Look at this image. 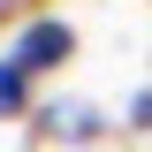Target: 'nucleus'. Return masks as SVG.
<instances>
[{
    "label": "nucleus",
    "instance_id": "obj_2",
    "mask_svg": "<svg viewBox=\"0 0 152 152\" xmlns=\"http://www.w3.org/2000/svg\"><path fill=\"white\" fill-rule=\"evenodd\" d=\"M23 129H31V145H99L114 122H107V107H99V99L61 91V99H38V114L23 122Z\"/></svg>",
    "mask_w": 152,
    "mask_h": 152
},
{
    "label": "nucleus",
    "instance_id": "obj_4",
    "mask_svg": "<svg viewBox=\"0 0 152 152\" xmlns=\"http://www.w3.org/2000/svg\"><path fill=\"white\" fill-rule=\"evenodd\" d=\"M122 129H129V137H152V84H137V91H129V107H122Z\"/></svg>",
    "mask_w": 152,
    "mask_h": 152
},
{
    "label": "nucleus",
    "instance_id": "obj_1",
    "mask_svg": "<svg viewBox=\"0 0 152 152\" xmlns=\"http://www.w3.org/2000/svg\"><path fill=\"white\" fill-rule=\"evenodd\" d=\"M0 53L15 61L31 84H38V76H61V69L76 61V23H69V15H31V23H15V38H8Z\"/></svg>",
    "mask_w": 152,
    "mask_h": 152
},
{
    "label": "nucleus",
    "instance_id": "obj_3",
    "mask_svg": "<svg viewBox=\"0 0 152 152\" xmlns=\"http://www.w3.org/2000/svg\"><path fill=\"white\" fill-rule=\"evenodd\" d=\"M31 114H38V84L0 53V129H8V122H31Z\"/></svg>",
    "mask_w": 152,
    "mask_h": 152
},
{
    "label": "nucleus",
    "instance_id": "obj_5",
    "mask_svg": "<svg viewBox=\"0 0 152 152\" xmlns=\"http://www.w3.org/2000/svg\"><path fill=\"white\" fill-rule=\"evenodd\" d=\"M8 8H15V0H0V23H8Z\"/></svg>",
    "mask_w": 152,
    "mask_h": 152
}]
</instances>
